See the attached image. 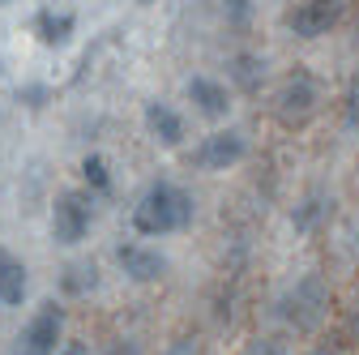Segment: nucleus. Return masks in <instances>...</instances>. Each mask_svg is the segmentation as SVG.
Here are the masks:
<instances>
[{
    "mask_svg": "<svg viewBox=\"0 0 359 355\" xmlns=\"http://www.w3.org/2000/svg\"><path fill=\"white\" fill-rule=\"evenodd\" d=\"M193 227V193L171 180H150L133 206V232L137 236H175Z\"/></svg>",
    "mask_w": 359,
    "mask_h": 355,
    "instance_id": "nucleus-1",
    "label": "nucleus"
},
{
    "mask_svg": "<svg viewBox=\"0 0 359 355\" xmlns=\"http://www.w3.org/2000/svg\"><path fill=\"white\" fill-rule=\"evenodd\" d=\"M330 300H334L330 279L312 270V274L295 279V283L278 295L274 313H278V321H287L295 334H312V330H317V326L330 317Z\"/></svg>",
    "mask_w": 359,
    "mask_h": 355,
    "instance_id": "nucleus-2",
    "label": "nucleus"
},
{
    "mask_svg": "<svg viewBox=\"0 0 359 355\" xmlns=\"http://www.w3.org/2000/svg\"><path fill=\"white\" fill-rule=\"evenodd\" d=\"M317 112H321V81H317V73H308L304 65H295L274 86V116L287 128H304Z\"/></svg>",
    "mask_w": 359,
    "mask_h": 355,
    "instance_id": "nucleus-3",
    "label": "nucleus"
},
{
    "mask_svg": "<svg viewBox=\"0 0 359 355\" xmlns=\"http://www.w3.org/2000/svg\"><path fill=\"white\" fill-rule=\"evenodd\" d=\"M346 18V0H291L287 13H283V26L295 34V39H325L342 26Z\"/></svg>",
    "mask_w": 359,
    "mask_h": 355,
    "instance_id": "nucleus-4",
    "label": "nucleus"
},
{
    "mask_svg": "<svg viewBox=\"0 0 359 355\" xmlns=\"http://www.w3.org/2000/svg\"><path fill=\"white\" fill-rule=\"evenodd\" d=\"M90 223H95V197L81 193V189L56 193V201H52V240L56 244H65V248L81 244Z\"/></svg>",
    "mask_w": 359,
    "mask_h": 355,
    "instance_id": "nucleus-5",
    "label": "nucleus"
},
{
    "mask_svg": "<svg viewBox=\"0 0 359 355\" xmlns=\"http://www.w3.org/2000/svg\"><path fill=\"white\" fill-rule=\"evenodd\" d=\"M60 342H65V308L56 300H43L18 334V355H56Z\"/></svg>",
    "mask_w": 359,
    "mask_h": 355,
    "instance_id": "nucleus-6",
    "label": "nucleus"
},
{
    "mask_svg": "<svg viewBox=\"0 0 359 355\" xmlns=\"http://www.w3.org/2000/svg\"><path fill=\"white\" fill-rule=\"evenodd\" d=\"M244 159H248V138L240 128H214L193 150V167L201 171H227V167H240Z\"/></svg>",
    "mask_w": 359,
    "mask_h": 355,
    "instance_id": "nucleus-7",
    "label": "nucleus"
},
{
    "mask_svg": "<svg viewBox=\"0 0 359 355\" xmlns=\"http://www.w3.org/2000/svg\"><path fill=\"white\" fill-rule=\"evenodd\" d=\"M184 95H189L193 112L205 116V120H227L231 107H236V103H231V86L218 81V77H210V73L189 77V81H184Z\"/></svg>",
    "mask_w": 359,
    "mask_h": 355,
    "instance_id": "nucleus-8",
    "label": "nucleus"
},
{
    "mask_svg": "<svg viewBox=\"0 0 359 355\" xmlns=\"http://www.w3.org/2000/svg\"><path fill=\"white\" fill-rule=\"evenodd\" d=\"M116 261H120V270L133 279V283H158V279H167V257L158 253V248H146V244H137V240H128V244H120L116 248Z\"/></svg>",
    "mask_w": 359,
    "mask_h": 355,
    "instance_id": "nucleus-9",
    "label": "nucleus"
},
{
    "mask_svg": "<svg viewBox=\"0 0 359 355\" xmlns=\"http://www.w3.org/2000/svg\"><path fill=\"white\" fill-rule=\"evenodd\" d=\"M269 81V60L261 52H236L227 56V86L240 95H261Z\"/></svg>",
    "mask_w": 359,
    "mask_h": 355,
    "instance_id": "nucleus-10",
    "label": "nucleus"
},
{
    "mask_svg": "<svg viewBox=\"0 0 359 355\" xmlns=\"http://www.w3.org/2000/svg\"><path fill=\"white\" fill-rule=\"evenodd\" d=\"M142 120H146V133L158 142V146H167V150H175L180 142H184V116H180L171 103H163V99H150L146 107H142Z\"/></svg>",
    "mask_w": 359,
    "mask_h": 355,
    "instance_id": "nucleus-11",
    "label": "nucleus"
},
{
    "mask_svg": "<svg viewBox=\"0 0 359 355\" xmlns=\"http://www.w3.org/2000/svg\"><path fill=\"white\" fill-rule=\"evenodd\" d=\"M30 291V270H26V261L9 248H0V304L5 308H18Z\"/></svg>",
    "mask_w": 359,
    "mask_h": 355,
    "instance_id": "nucleus-12",
    "label": "nucleus"
},
{
    "mask_svg": "<svg viewBox=\"0 0 359 355\" xmlns=\"http://www.w3.org/2000/svg\"><path fill=\"white\" fill-rule=\"evenodd\" d=\"M34 34H39L43 48H65L77 34V18L69 9H39L34 13Z\"/></svg>",
    "mask_w": 359,
    "mask_h": 355,
    "instance_id": "nucleus-13",
    "label": "nucleus"
},
{
    "mask_svg": "<svg viewBox=\"0 0 359 355\" xmlns=\"http://www.w3.org/2000/svg\"><path fill=\"white\" fill-rule=\"evenodd\" d=\"M330 214H334V197H330L325 189H312V193H304L299 206L291 210V227H295L299 236H308V232H317Z\"/></svg>",
    "mask_w": 359,
    "mask_h": 355,
    "instance_id": "nucleus-14",
    "label": "nucleus"
},
{
    "mask_svg": "<svg viewBox=\"0 0 359 355\" xmlns=\"http://www.w3.org/2000/svg\"><path fill=\"white\" fill-rule=\"evenodd\" d=\"M60 283H65L69 295H86V291H95V287H99V270H95L90 261H81V265H69Z\"/></svg>",
    "mask_w": 359,
    "mask_h": 355,
    "instance_id": "nucleus-15",
    "label": "nucleus"
},
{
    "mask_svg": "<svg viewBox=\"0 0 359 355\" xmlns=\"http://www.w3.org/2000/svg\"><path fill=\"white\" fill-rule=\"evenodd\" d=\"M81 175H86V185L95 189V193H107V189H111V171H107L103 154H86V163H81Z\"/></svg>",
    "mask_w": 359,
    "mask_h": 355,
    "instance_id": "nucleus-16",
    "label": "nucleus"
},
{
    "mask_svg": "<svg viewBox=\"0 0 359 355\" xmlns=\"http://www.w3.org/2000/svg\"><path fill=\"white\" fill-rule=\"evenodd\" d=\"M342 124L346 128H359V69L342 86Z\"/></svg>",
    "mask_w": 359,
    "mask_h": 355,
    "instance_id": "nucleus-17",
    "label": "nucleus"
},
{
    "mask_svg": "<svg viewBox=\"0 0 359 355\" xmlns=\"http://www.w3.org/2000/svg\"><path fill=\"white\" fill-rule=\"evenodd\" d=\"M158 355H201V342H197V338H175V342H167Z\"/></svg>",
    "mask_w": 359,
    "mask_h": 355,
    "instance_id": "nucleus-18",
    "label": "nucleus"
},
{
    "mask_svg": "<svg viewBox=\"0 0 359 355\" xmlns=\"http://www.w3.org/2000/svg\"><path fill=\"white\" fill-rule=\"evenodd\" d=\"M244 355H283V342L278 338H252Z\"/></svg>",
    "mask_w": 359,
    "mask_h": 355,
    "instance_id": "nucleus-19",
    "label": "nucleus"
},
{
    "mask_svg": "<svg viewBox=\"0 0 359 355\" xmlns=\"http://www.w3.org/2000/svg\"><path fill=\"white\" fill-rule=\"evenodd\" d=\"M222 13H227L236 26H244V18H248V0H222Z\"/></svg>",
    "mask_w": 359,
    "mask_h": 355,
    "instance_id": "nucleus-20",
    "label": "nucleus"
},
{
    "mask_svg": "<svg viewBox=\"0 0 359 355\" xmlns=\"http://www.w3.org/2000/svg\"><path fill=\"white\" fill-rule=\"evenodd\" d=\"M103 355H142V347L133 342V338H116V342H111V347H107Z\"/></svg>",
    "mask_w": 359,
    "mask_h": 355,
    "instance_id": "nucleus-21",
    "label": "nucleus"
},
{
    "mask_svg": "<svg viewBox=\"0 0 359 355\" xmlns=\"http://www.w3.org/2000/svg\"><path fill=\"white\" fill-rule=\"evenodd\" d=\"M56 355H90V351H86V342H65Z\"/></svg>",
    "mask_w": 359,
    "mask_h": 355,
    "instance_id": "nucleus-22",
    "label": "nucleus"
},
{
    "mask_svg": "<svg viewBox=\"0 0 359 355\" xmlns=\"http://www.w3.org/2000/svg\"><path fill=\"white\" fill-rule=\"evenodd\" d=\"M351 330H355V338H359V295H355V308H351Z\"/></svg>",
    "mask_w": 359,
    "mask_h": 355,
    "instance_id": "nucleus-23",
    "label": "nucleus"
},
{
    "mask_svg": "<svg viewBox=\"0 0 359 355\" xmlns=\"http://www.w3.org/2000/svg\"><path fill=\"white\" fill-rule=\"evenodd\" d=\"M317 355H342V351H317Z\"/></svg>",
    "mask_w": 359,
    "mask_h": 355,
    "instance_id": "nucleus-24",
    "label": "nucleus"
},
{
    "mask_svg": "<svg viewBox=\"0 0 359 355\" xmlns=\"http://www.w3.org/2000/svg\"><path fill=\"white\" fill-rule=\"evenodd\" d=\"M137 5H154V0H137Z\"/></svg>",
    "mask_w": 359,
    "mask_h": 355,
    "instance_id": "nucleus-25",
    "label": "nucleus"
},
{
    "mask_svg": "<svg viewBox=\"0 0 359 355\" xmlns=\"http://www.w3.org/2000/svg\"><path fill=\"white\" fill-rule=\"evenodd\" d=\"M0 73H5V60H0Z\"/></svg>",
    "mask_w": 359,
    "mask_h": 355,
    "instance_id": "nucleus-26",
    "label": "nucleus"
},
{
    "mask_svg": "<svg viewBox=\"0 0 359 355\" xmlns=\"http://www.w3.org/2000/svg\"><path fill=\"white\" fill-rule=\"evenodd\" d=\"M0 5H9V0H0Z\"/></svg>",
    "mask_w": 359,
    "mask_h": 355,
    "instance_id": "nucleus-27",
    "label": "nucleus"
}]
</instances>
